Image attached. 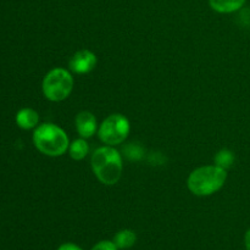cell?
Instances as JSON below:
<instances>
[{
	"mask_svg": "<svg viewBox=\"0 0 250 250\" xmlns=\"http://www.w3.org/2000/svg\"><path fill=\"white\" fill-rule=\"evenodd\" d=\"M76 128L81 138H90L94 136L98 129L97 117L89 111H81L76 116Z\"/></svg>",
	"mask_w": 250,
	"mask_h": 250,
	"instance_id": "7",
	"label": "cell"
},
{
	"mask_svg": "<svg viewBox=\"0 0 250 250\" xmlns=\"http://www.w3.org/2000/svg\"><path fill=\"white\" fill-rule=\"evenodd\" d=\"M227 180V171L217 165H208L193 171L187 180L188 189L198 197H208L219 192Z\"/></svg>",
	"mask_w": 250,
	"mask_h": 250,
	"instance_id": "2",
	"label": "cell"
},
{
	"mask_svg": "<svg viewBox=\"0 0 250 250\" xmlns=\"http://www.w3.org/2000/svg\"><path fill=\"white\" fill-rule=\"evenodd\" d=\"M88 153H89V146L84 141V138L76 139L68 146V154L76 161L83 160Z\"/></svg>",
	"mask_w": 250,
	"mask_h": 250,
	"instance_id": "11",
	"label": "cell"
},
{
	"mask_svg": "<svg viewBox=\"0 0 250 250\" xmlns=\"http://www.w3.org/2000/svg\"><path fill=\"white\" fill-rule=\"evenodd\" d=\"M33 143L42 154L61 156L68 150L70 141L62 128L54 124H42L33 133Z\"/></svg>",
	"mask_w": 250,
	"mask_h": 250,
	"instance_id": "3",
	"label": "cell"
},
{
	"mask_svg": "<svg viewBox=\"0 0 250 250\" xmlns=\"http://www.w3.org/2000/svg\"><path fill=\"white\" fill-rule=\"evenodd\" d=\"M92 170L95 177L106 186H114L120 181L122 175V158L114 146H100L93 153Z\"/></svg>",
	"mask_w": 250,
	"mask_h": 250,
	"instance_id": "1",
	"label": "cell"
},
{
	"mask_svg": "<svg viewBox=\"0 0 250 250\" xmlns=\"http://www.w3.org/2000/svg\"><path fill=\"white\" fill-rule=\"evenodd\" d=\"M131 131L128 119L121 114L107 116L98 128V136L104 144L110 146L124 143Z\"/></svg>",
	"mask_w": 250,
	"mask_h": 250,
	"instance_id": "5",
	"label": "cell"
},
{
	"mask_svg": "<svg viewBox=\"0 0 250 250\" xmlns=\"http://www.w3.org/2000/svg\"><path fill=\"white\" fill-rule=\"evenodd\" d=\"M44 97L50 102H62L73 89V77L66 68L56 67L49 71L42 83Z\"/></svg>",
	"mask_w": 250,
	"mask_h": 250,
	"instance_id": "4",
	"label": "cell"
},
{
	"mask_svg": "<svg viewBox=\"0 0 250 250\" xmlns=\"http://www.w3.org/2000/svg\"><path fill=\"white\" fill-rule=\"evenodd\" d=\"M214 160H215V165H217V166H220V167L227 170V168H229L233 166L236 158H234L233 151L229 150V149H221L220 151H217V154L215 155Z\"/></svg>",
	"mask_w": 250,
	"mask_h": 250,
	"instance_id": "12",
	"label": "cell"
},
{
	"mask_svg": "<svg viewBox=\"0 0 250 250\" xmlns=\"http://www.w3.org/2000/svg\"><path fill=\"white\" fill-rule=\"evenodd\" d=\"M92 250H119V248L115 246L114 242L102 241V242H99L98 244H95V246L93 247Z\"/></svg>",
	"mask_w": 250,
	"mask_h": 250,
	"instance_id": "13",
	"label": "cell"
},
{
	"mask_svg": "<svg viewBox=\"0 0 250 250\" xmlns=\"http://www.w3.org/2000/svg\"><path fill=\"white\" fill-rule=\"evenodd\" d=\"M244 242H246V248L247 250H250V229L246 233V238H244Z\"/></svg>",
	"mask_w": 250,
	"mask_h": 250,
	"instance_id": "15",
	"label": "cell"
},
{
	"mask_svg": "<svg viewBox=\"0 0 250 250\" xmlns=\"http://www.w3.org/2000/svg\"><path fill=\"white\" fill-rule=\"evenodd\" d=\"M98 59L93 51L83 49L72 55L70 60V70L77 75H85L93 71L97 66Z\"/></svg>",
	"mask_w": 250,
	"mask_h": 250,
	"instance_id": "6",
	"label": "cell"
},
{
	"mask_svg": "<svg viewBox=\"0 0 250 250\" xmlns=\"http://www.w3.org/2000/svg\"><path fill=\"white\" fill-rule=\"evenodd\" d=\"M246 0H209L212 10L220 14H231L243 7Z\"/></svg>",
	"mask_w": 250,
	"mask_h": 250,
	"instance_id": "9",
	"label": "cell"
},
{
	"mask_svg": "<svg viewBox=\"0 0 250 250\" xmlns=\"http://www.w3.org/2000/svg\"><path fill=\"white\" fill-rule=\"evenodd\" d=\"M58 250H82V249L73 243H65L62 244V246L59 247Z\"/></svg>",
	"mask_w": 250,
	"mask_h": 250,
	"instance_id": "14",
	"label": "cell"
},
{
	"mask_svg": "<svg viewBox=\"0 0 250 250\" xmlns=\"http://www.w3.org/2000/svg\"><path fill=\"white\" fill-rule=\"evenodd\" d=\"M137 241V236L133 231L131 229H122V231L117 232L114 237L115 246L119 249H128L134 246Z\"/></svg>",
	"mask_w": 250,
	"mask_h": 250,
	"instance_id": "10",
	"label": "cell"
},
{
	"mask_svg": "<svg viewBox=\"0 0 250 250\" xmlns=\"http://www.w3.org/2000/svg\"><path fill=\"white\" fill-rule=\"evenodd\" d=\"M39 122V115L31 107L21 109L16 115V124L22 129H32L37 127Z\"/></svg>",
	"mask_w": 250,
	"mask_h": 250,
	"instance_id": "8",
	"label": "cell"
}]
</instances>
